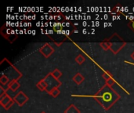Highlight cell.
<instances>
[{
    "label": "cell",
    "instance_id": "obj_1",
    "mask_svg": "<svg viewBox=\"0 0 134 113\" xmlns=\"http://www.w3.org/2000/svg\"><path fill=\"white\" fill-rule=\"evenodd\" d=\"M94 98L104 110H109L120 99L119 94L107 84L97 91Z\"/></svg>",
    "mask_w": 134,
    "mask_h": 113
},
{
    "label": "cell",
    "instance_id": "obj_2",
    "mask_svg": "<svg viewBox=\"0 0 134 113\" xmlns=\"http://www.w3.org/2000/svg\"><path fill=\"white\" fill-rule=\"evenodd\" d=\"M106 39L110 44V50L114 54H117L126 45V42L117 33H115L110 38Z\"/></svg>",
    "mask_w": 134,
    "mask_h": 113
},
{
    "label": "cell",
    "instance_id": "obj_3",
    "mask_svg": "<svg viewBox=\"0 0 134 113\" xmlns=\"http://www.w3.org/2000/svg\"><path fill=\"white\" fill-rule=\"evenodd\" d=\"M45 81L47 83V89H46V92L49 94L53 88L55 87H59L60 86H61V82L57 79H55L52 75L51 73H49L45 78H44Z\"/></svg>",
    "mask_w": 134,
    "mask_h": 113
},
{
    "label": "cell",
    "instance_id": "obj_4",
    "mask_svg": "<svg viewBox=\"0 0 134 113\" xmlns=\"http://www.w3.org/2000/svg\"><path fill=\"white\" fill-rule=\"evenodd\" d=\"M39 52L46 57H49L54 52V49L52 47V46L49 43H45L43 46H42L39 48Z\"/></svg>",
    "mask_w": 134,
    "mask_h": 113
},
{
    "label": "cell",
    "instance_id": "obj_5",
    "mask_svg": "<svg viewBox=\"0 0 134 113\" xmlns=\"http://www.w3.org/2000/svg\"><path fill=\"white\" fill-rule=\"evenodd\" d=\"M13 100H14L15 103H16L20 107H22L28 101V97L23 91H20L13 98Z\"/></svg>",
    "mask_w": 134,
    "mask_h": 113
},
{
    "label": "cell",
    "instance_id": "obj_6",
    "mask_svg": "<svg viewBox=\"0 0 134 113\" xmlns=\"http://www.w3.org/2000/svg\"><path fill=\"white\" fill-rule=\"evenodd\" d=\"M20 83L17 82V80H16V79H13V80L10 81V83H9V85H8V89L11 90L13 92H15V91H16V90L20 88Z\"/></svg>",
    "mask_w": 134,
    "mask_h": 113
},
{
    "label": "cell",
    "instance_id": "obj_7",
    "mask_svg": "<svg viewBox=\"0 0 134 113\" xmlns=\"http://www.w3.org/2000/svg\"><path fill=\"white\" fill-rule=\"evenodd\" d=\"M72 80H73V82H75L77 85H80V84H82V83L84 82L85 77H84L81 73L78 72V73H76V74L73 76Z\"/></svg>",
    "mask_w": 134,
    "mask_h": 113
},
{
    "label": "cell",
    "instance_id": "obj_8",
    "mask_svg": "<svg viewBox=\"0 0 134 113\" xmlns=\"http://www.w3.org/2000/svg\"><path fill=\"white\" fill-rule=\"evenodd\" d=\"M64 113H81L80 112V111H79V109L75 105H73V104H71V105H70L65 110H64Z\"/></svg>",
    "mask_w": 134,
    "mask_h": 113
},
{
    "label": "cell",
    "instance_id": "obj_9",
    "mask_svg": "<svg viewBox=\"0 0 134 113\" xmlns=\"http://www.w3.org/2000/svg\"><path fill=\"white\" fill-rule=\"evenodd\" d=\"M36 87L41 90V91H44V90H46L47 89V83L45 81L44 79H41L37 84H36Z\"/></svg>",
    "mask_w": 134,
    "mask_h": 113
},
{
    "label": "cell",
    "instance_id": "obj_10",
    "mask_svg": "<svg viewBox=\"0 0 134 113\" xmlns=\"http://www.w3.org/2000/svg\"><path fill=\"white\" fill-rule=\"evenodd\" d=\"M12 100H13V99H12V98H11L8 94H6V96H5V97H4L2 99H1V100H0V105L4 108V107H5L7 104H9Z\"/></svg>",
    "mask_w": 134,
    "mask_h": 113
},
{
    "label": "cell",
    "instance_id": "obj_11",
    "mask_svg": "<svg viewBox=\"0 0 134 113\" xmlns=\"http://www.w3.org/2000/svg\"><path fill=\"white\" fill-rule=\"evenodd\" d=\"M51 73V75L55 78V79H60V78L62 76V72L58 69V68H56V69H54L52 72H50Z\"/></svg>",
    "mask_w": 134,
    "mask_h": 113
},
{
    "label": "cell",
    "instance_id": "obj_12",
    "mask_svg": "<svg viewBox=\"0 0 134 113\" xmlns=\"http://www.w3.org/2000/svg\"><path fill=\"white\" fill-rule=\"evenodd\" d=\"M100 46H101V48L104 50H106L107 51V50H110V44H109V42H108V40L106 39L100 43Z\"/></svg>",
    "mask_w": 134,
    "mask_h": 113
},
{
    "label": "cell",
    "instance_id": "obj_13",
    "mask_svg": "<svg viewBox=\"0 0 134 113\" xmlns=\"http://www.w3.org/2000/svg\"><path fill=\"white\" fill-rule=\"evenodd\" d=\"M9 83H10L9 79V78L5 75H2L1 76V78H0V83L2 85H7L8 86Z\"/></svg>",
    "mask_w": 134,
    "mask_h": 113
},
{
    "label": "cell",
    "instance_id": "obj_14",
    "mask_svg": "<svg viewBox=\"0 0 134 113\" xmlns=\"http://www.w3.org/2000/svg\"><path fill=\"white\" fill-rule=\"evenodd\" d=\"M60 94V90H59L58 87L53 88V89L49 93V94H50L53 98H57V97H58Z\"/></svg>",
    "mask_w": 134,
    "mask_h": 113
},
{
    "label": "cell",
    "instance_id": "obj_15",
    "mask_svg": "<svg viewBox=\"0 0 134 113\" xmlns=\"http://www.w3.org/2000/svg\"><path fill=\"white\" fill-rule=\"evenodd\" d=\"M85 61H86V57L83 55H82V54H79V55H78L75 57V62L78 63L79 64H82Z\"/></svg>",
    "mask_w": 134,
    "mask_h": 113
},
{
    "label": "cell",
    "instance_id": "obj_16",
    "mask_svg": "<svg viewBox=\"0 0 134 113\" xmlns=\"http://www.w3.org/2000/svg\"><path fill=\"white\" fill-rule=\"evenodd\" d=\"M103 78H104L106 81H108V79H110L111 78H112V76H111V75L108 72H105L103 74Z\"/></svg>",
    "mask_w": 134,
    "mask_h": 113
},
{
    "label": "cell",
    "instance_id": "obj_17",
    "mask_svg": "<svg viewBox=\"0 0 134 113\" xmlns=\"http://www.w3.org/2000/svg\"><path fill=\"white\" fill-rule=\"evenodd\" d=\"M115 83H116V82H115V80L113 78H111L110 79H108V81H106V84L108 85L109 87H112V86H113L114 84H115Z\"/></svg>",
    "mask_w": 134,
    "mask_h": 113
},
{
    "label": "cell",
    "instance_id": "obj_18",
    "mask_svg": "<svg viewBox=\"0 0 134 113\" xmlns=\"http://www.w3.org/2000/svg\"><path fill=\"white\" fill-rule=\"evenodd\" d=\"M14 103H15V101H14V100L13 99V100H12L9 104H7V105L4 107V109H5V110H9V109L13 106V105Z\"/></svg>",
    "mask_w": 134,
    "mask_h": 113
},
{
    "label": "cell",
    "instance_id": "obj_19",
    "mask_svg": "<svg viewBox=\"0 0 134 113\" xmlns=\"http://www.w3.org/2000/svg\"><path fill=\"white\" fill-rule=\"evenodd\" d=\"M128 26L130 27V28H131V29L134 31V20H131V21L128 24Z\"/></svg>",
    "mask_w": 134,
    "mask_h": 113
},
{
    "label": "cell",
    "instance_id": "obj_20",
    "mask_svg": "<svg viewBox=\"0 0 134 113\" xmlns=\"http://www.w3.org/2000/svg\"><path fill=\"white\" fill-rule=\"evenodd\" d=\"M82 33L85 35V34H86L87 33V30L86 29H83V31H82Z\"/></svg>",
    "mask_w": 134,
    "mask_h": 113
},
{
    "label": "cell",
    "instance_id": "obj_21",
    "mask_svg": "<svg viewBox=\"0 0 134 113\" xmlns=\"http://www.w3.org/2000/svg\"><path fill=\"white\" fill-rule=\"evenodd\" d=\"M86 24H86V22H83V26H84V27H86Z\"/></svg>",
    "mask_w": 134,
    "mask_h": 113
},
{
    "label": "cell",
    "instance_id": "obj_22",
    "mask_svg": "<svg viewBox=\"0 0 134 113\" xmlns=\"http://www.w3.org/2000/svg\"><path fill=\"white\" fill-rule=\"evenodd\" d=\"M49 34H53V30H49Z\"/></svg>",
    "mask_w": 134,
    "mask_h": 113
},
{
    "label": "cell",
    "instance_id": "obj_23",
    "mask_svg": "<svg viewBox=\"0 0 134 113\" xmlns=\"http://www.w3.org/2000/svg\"><path fill=\"white\" fill-rule=\"evenodd\" d=\"M131 57H132V58H133V60H134V52H133V53H132Z\"/></svg>",
    "mask_w": 134,
    "mask_h": 113
},
{
    "label": "cell",
    "instance_id": "obj_24",
    "mask_svg": "<svg viewBox=\"0 0 134 113\" xmlns=\"http://www.w3.org/2000/svg\"><path fill=\"white\" fill-rule=\"evenodd\" d=\"M107 26H108V23H105L104 24V27H107Z\"/></svg>",
    "mask_w": 134,
    "mask_h": 113
},
{
    "label": "cell",
    "instance_id": "obj_25",
    "mask_svg": "<svg viewBox=\"0 0 134 113\" xmlns=\"http://www.w3.org/2000/svg\"><path fill=\"white\" fill-rule=\"evenodd\" d=\"M41 113H46L45 112H41Z\"/></svg>",
    "mask_w": 134,
    "mask_h": 113
}]
</instances>
